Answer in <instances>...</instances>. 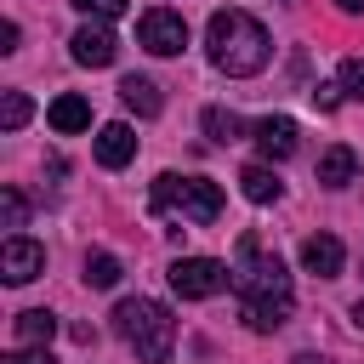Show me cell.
Segmentation results:
<instances>
[{
    "instance_id": "obj_7",
    "label": "cell",
    "mask_w": 364,
    "mask_h": 364,
    "mask_svg": "<svg viewBox=\"0 0 364 364\" xmlns=\"http://www.w3.org/2000/svg\"><path fill=\"white\" fill-rule=\"evenodd\" d=\"M0 273H6V284H28V279L46 273V250H40L34 239L11 233V239L0 245Z\"/></svg>"
},
{
    "instance_id": "obj_4",
    "label": "cell",
    "mask_w": 364,
    "mask_h": 364,
    "mask_svg": "<svg viewBox=\"0 0 364 364\" xmlns=\"http://www.w3.org/2000/svg\"><path fill=\"white\" fill-rule=\"evenodd\" d=\"M154 210H171L182 222H216L222 216V188L210 176H176V171H165L154 182Z\"/></svg>"
},
{
    "instance_id": "obj_21",
    "label": "cell",
    "mask_w": 364,
    "mask_h": 364,
    "mask_svg": "<svg viewBox=\"0 0 364 364\" xmlns=\"http://www.w3.org/2000/svg\"><path fill=\"white\" fill-rule=\"evenodd\" d=\"M341 91L364 102V57H347V63H341Z\"/></svg>"
},
{
    "instance_id": "obj_26",
    "label": "cell",
    "mask_w": 364,
    "mask_h": 364,
    "mask_svg": "<svg viewBox=\"0 0 364 364\" xmlns=\"http://www.w3.org/2000/svg\"><path fill=\"white\" fill-rule=\"evenodd\" d=\"M353 324H358V330H364V301H358V307H353Z\"/></svg>"
},
{
    "instance_id": "obj_24",
    "label": "cell",
    "mask_w": 364,
    "mask_h": 364,
    "mask_svg": "<svg viewBox=\"0 0 364 364\" xmlns=\"http://www.w3.org/2000/svg\"><path fill=\"white\" fill-rule=\"evenodd\" d=\"M313 102H318V108H336V102H341V85H313Z\"/></svg>"
},
{
    "instance_id": "obj_1",
    "label": "cell",
    "mask_w": 364,
    "mask_h": 364,
    "mask_svg": "<svg viewBox=\"0 0 364 364\" xmlns=\"http://www.w3.org/2000/svg\"><path fill=\"white\" fill-rule=\"evenodd\" d=\"M233 290H239V318H245L256 336H267V330H279V324L290 318V301H296V296H290V273H284L279 256H267V250L256 245V233L239 239Z\"/></svg>"
},
{
    "instance_id": "obj_16",
    "label": "cell",
    "mask_w": 364,
    "mask_h": 364,
    "mask_svg": "<svg viewBox=\"0 0 364 364\" xmlns=\"http://www.w3.org/2000/svg\"><path fill=\"white\" fill-rule=\"evenodd\" d=\"M57 336V318L46 313V307H28V313H17V341L23 347H46Z\"/></svg>"
},
{
    "instance_id": "obj_8",
    "label": "cell",
    "mask_w": 364,
    "mask_h": 364,
    "mask_svg": "<svg viewBox=\"0 0 364 364\" xmlns=\"http://www.w3.org/2000/svg\"><path fill=\"white\" fill-rule=\"evenodd\" d=\"M74 63H85V68H108L114 63V51H119V40H114V28H102V23H85V28H74Z\"/></svg>"
},
{
    "instance_id": "obj_13",
    "label": "cell",
    "mask_w": 364,
    "mask_h": 364,
    "mask_svg": "<svg viewBox=\"0 0 364 364\" xmlns=\"http://www.w3.org/2000/svg\"><path fill=\"white\" fill-rule=\"evenodd\" d=\"M353 176H358V154H353L347 142H336V148L318 154V182H324V188H347Z\"/></svg>"
},
{
    "instance_id": "obj_19",
    "label": "cell",
    "mask_w": 364,
    "mask_h": 364,
    "mask_svg": "<svg viewBox=\"0 0 364 364\" xmlns=\"http://www.w3.org/2000/svg\"><path fill=\"white\" fill-rule=\"evenodd\" d=\"M28 114H34V102H28L23 91H6V102H0V125L17 131V125H28Z\"/></svg>"
},
{
    "instance_id": "obj_5",
    "label": "cell",
    "mask_w": 364,
    "mask_h": 364,
    "mask_svg": "<svg viewBox=\"0 0 364 364\" xmlns=\"http://www.w3.org/2000/svg\"><path fill=\"white\" fill-rule=\"evenodd\" d=\"M222 284H233V273H228L222 262H210V256H176V262H171V290L188 296V301H205V296H216Z\"/></svg>"
},
{
    "instance_id": "obj_6",
    "label": "cell",
    "mask_w": 364,
    "mask_h": 364,
    "mask_svg": "<svg viewBox=\"0 0 364 364\" xmlns=\"http://www.w3.org/2000/svg\"><path fill=\"white\" fill-rule=\"evenodd\" d=\"M136 40H142L154 57H176V51L188 46V23H182V11L154 6V11H142V17H136Z\"/></svg>"
},
{
    "instance_id": "obj_10",
    "label": "cell",
    "mask_w": 364,
    "mask_h": 364,
    "mask_svg": "<svg viewBox=\"0 0 364 364\" xmlns=\"http://www.w3.org/2000/svg\"><path fill=\"white\" fill-rule=\"evenodd\" d=\"M256 148H262L267 159H290V154H296V119H290V114L256 119Z\"/></svg>"
},
{
    "instance_id": "obj_17",
    "label": "cell",
    "mask_w": 364,
    "mask_h": 364,
    "mask_svg": "<svg viewBox=\"0 0 364 364\" xmlns=\"http://www.w3.org/2000/svg\"><path fill=\"white\" fill-rule=\"evenodd\" d=\"M85 284H91V290H108V284H119V256H108V250H91V256H85Z\"/></svg>"
},
{
    "instance_id": "obj_22",
    "label": "cell",
    "mask_w": 364,
    "mask_h": 364,
    "mask_svg": "<svg viewBox=\"0 0 364 364\" xmlns=\"http://www.w3.org/2000/svg\"><path fill=\"white\" fill-rule=\"evenodd\" d=\"M74 6H80V11H91V17H119L131 0H74Z\"/></svg>"
},
{
    "instance_id": "obj_15",
    "label": "cell",
    "mask_w": 364,
    "mask_h": 364,
    "mask_svg": "<svg viewBox=\"0 0 364 364\" xmlns=\"http://www.w3.org/2000/svg\"><path fill=\"white\" fill-rule=\"evenodd\" d=\"M239 188H245L250 205H273V199H279V176H273L267 165H245V171H239Z\"/></svg>"
},
{
    "instance_id": "obj_12",
    "label": "cell",
    "mask_w": 364,
    "mask_h": 364,
    "mask_svg": "<svg viewBox=\"0 0 364 364\" xmlns=\"http://www.w3.org/2000/svg\"><path fill=\"white\" fill-rule=\"evenodd\" d=\"M131 154H136L131 125H102V131H97V165L119 171V165H131Z\"/></svg>"
},
{
    "instance_id": "obj_23",
    "label": "cell",
    "mask_w": 364,
    "mask_h": 364,
    "mask_svg": "<svg viewBox=\"0 0 364 364\" xmlns=\"http://www.w3.org/2000/svg\"><path fill=\"white\" fill-rule=\"evenodd\" d=\"M0 364H51V353H40V347H23V353H11V358H0Z\"/></svg>"
},
{
    "instance_id": "obj_20",
    "label": "cell",
    "mask_w": 364,
    "mask_h": 364,
    "mask_svg": "<svg viewBox=\"0 0 364 364\" xmlns=\"http://www.w3.org/2000/svg\"><path fill=\"white\" fill-rule=\"evenodd\" d=\"M0 216H6V228H23V216H28V199H23L17 188H6V193H0Z\"/></svg>"
},
{
    "instance_id": "obj_3",
    "label": "cell",
    "mask_w": 364,
    "mask_h": 364,
    "mask_svg": "<svg viewBox=\"0 0 364 364\" xmlns=\"http://www.w3.org/2000/svg\"><path fill=\"white\" fill-rule=\"evenodd\" d=\"M114 330L125 336V347H136L142 364H165L171 347H176V318H171V307H159V301H148V296L119 301V307H114Z\"/></svg>"
},
{
    "instance_id": "obj_18",
    "label": "cell",
    "mask_w": 364,
    "mask_h": 364,
    "mask_svg": "<svg viewBox=\"0 0 364 364\" xmlns=\"http://www.w3.org/2000/svg\"><path fill=\"white\" fill-rule=\"evenodd\" d=\"M205 131H210V142H239V114H228V108H205Z\"/></svg>"
},
{
    "instance_id": "obj_14",
    "label": "cell",
    "mask_w": 364,
    "mask_h": 364,
    "mask_svg": "<svg viewBox=\"0 0 364 364\" xmlns=\"http://www.w3.org/2000/svg\"><path fill=\"white\" fill-rule=\"evenodd\" d=\"M46 119H51V131H63V136H68V131H85V125H91V102L74 97V91H63V97L46 108Z\"/></svg>"
},
{
    "instance_id": "obj_11",
    "label": "cell",
    "mask_w": 364,
    "mask_h": 364,
    "mask_svg": "<svg viewBox=\"0 0 364 364\" xmlns=\"http://www.w3.org/2000/svg\"><path fill=\"white\" fill-rule=\"evenodd\" d=\"M119 102H125L131 114H142V119H154V114L165 108V97H159V85H154L148 74H125V80H119Z\"/></svg>"
},
{
    "instance_id": "obj_2",
    "label": "cell",
    "mask_w": 364,
    "mask_h": 364,
    "mask_svg": "<svg viewBox=\"0 0 364 364\" xmlns=\"http://www.w3.org/2000/svg\"><path fill=\"white\" fill-rule=\"evenodd\" d=\"M205 46H210V63L222 68V74H233V80H245V74H262L267 68V28L250 17V11H239V6H222L216 17H210V28H205Z\"/></svg>"
},
{
    "instance_id": "obj_25",
    "label": "cell",
    "mask_w": 364,
    "mask_h": 364,
    "mask_svg": "<svg viewBox=\"0 0 364 364\" xmlns=\"http://www.w3.org/2000/svg\"><path fill=\"white\" fill-rule=\"evenodd\" d=\"M336 6H341V11H353V17L364 11V0H336Z\"/></svg>"
},
{
    "instance_id": "obj_9",
    "label": "cell",
    "mask_w": 364,
    "mask_h": 364,
    "mask_svg": "<svg viewBox=\"0 0 364 364\" xmlns=\"http://www.w3.org/2000/svg\"><path fill=\"white\" fill-rule=\"evenodd\" d=\"M341 262H347V250H341V239H336V233H313V239H301V267H307V273L336 279V273H341Z\"/></svg>"
}]
</instances>
